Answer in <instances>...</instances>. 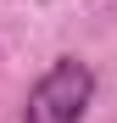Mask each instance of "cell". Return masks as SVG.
I'll use <instances>...</instances> for the list:
<instances>
[{
    "instance_id": "1",
    "label": "cell",
    "mask_w": 117,
    "mask_h": 123,
    "mask_svg": "<svg viewBox=\"0 0 117 123\" xmlns=\"http://www.w3.org/2000/svg\"><path fill=\"white\" fill-rule=\"evenodd\" d=\"M89 101H95V73H89V62L61 56V62H50V73L28 90L22 123H84Z\"/></svg>"
}]
</instances>
